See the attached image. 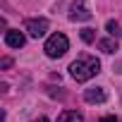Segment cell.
Instances as JSON below:
<instances>
[{
    "instance_id": "1",
    "label": "cell",
    "mask_w": 122,
    "mask_h": 122,
    "mask_svg": "<svg viewBox=\"0 0 122 122\" xmlns=\"http://www.w3.org/2000/svg\"><path fill=\"white\" fill-rule=\"evenodd\" d=\"M101 72V60L93 55H81L70 65V74L74 81H89Z\"/></svg>"
},
{
    "instance_id": "2",
    "label": "cell",
    "mask_w": 122,
    "mask_h": 122,
    "mask_svg": "<svg viewBox=\"0 0 122 122\" xmlns=\"http://www.w3.org/2000/svg\"><path fill=\"white\" fill-rule=\"evenodd\" d=\"M67 48H70V41H67L65 34H53L46 41V46H43V50H46L48 57H62L67 53Z\"/></svg>"
},
{
    "instance_id": "3",
    "label": "cell",
    "mask_w": 122,
    "mask_h": 122,
    "mask_svg": "<svg viewBox=\"0 0 122 122\" xmlns=\"http://www.w3.org/2000/svg\"><path fill=\"white\" fill-rule=\"evenodd\" d=\"M24 31H26L31 38H41V36H46V31H48V19H43V17L26 19V22H24Z\"/></svg>"
},
{
    "instance_id": "4",
    "label": "cell",
    "mask_w": 122,
    "mask_h": 122,
    "mask_svg": "<svg viewBox=\"0 0 122 122\" xmlns=\"http://www.w3.org/2000/svg\"><path fill=\"white\" fill-rule=\"evenodd\" d=\"M70 19H72V22H89V19H91V12H89V7H86L84 0H74V3H72V7H70Z\"/></svg>"
},
{
    "instance_id": "5",
    "label": "cell",
    "mask_w": 122,
    "mask_h": 122,
    "mask_svg": "<svg viewBox=\"0 0 122 122\" xmlns=\"http://www.w3.org/2000/svg\"><path fill=\"white\" fill-rule=\"evenodd\" d=\"M5 43H7L10 48H22V46L26 43V36H24L19 29H7V31H5Z\"/></svg>"
},
{
    "instance_id": "6",
    "label": "cell",
    "mask_w": 122,
    "mask_h": 122,
    "mask_svg": "<svg viewBox=\"0 0 122 122\" xmlns=\"http://www.w3.org/2000/svg\"><path fill=\"white\" fill-rule=\"evenodd\" d=\"M105 98H108V93L101 86H91V89L84 91V101L86 103H105Z\"/></svg>"
},
{
    "instance_id": "7",
    "label": "cell",
    "mask_w": 122,
    "mask_h": 122,
    "mask_svg": "<svg viewBox=\"0 0 122 122\" xmlns=\"http://www.w3.org/2000/svg\"><path fill=\"white\" fill-rule=\"evenodd\" d=\"M57 122H84V117H81V112H77V110H65L62 115L57 117Z\"/></svg>"
},
{
    "instance_id": "8",
    "label": "cell",
    "mask_w": 122,
    "mask_h": 122,
    "mask_svg": "<svg viewBox=\"0 0 122 122\" xmlns=\"http://www.w3.org/2000/svg\"><path fill=\"white\" fill-rule=\"evenodd\" d=\"M98 48L103 53H115L117 50V41L115 38H103V41H98Z\"/></svg>"
},
{
    "instance_id": "9",
    "label": "cell",
    "mask_w": 122,
    "mask_h": 122,
    "mask_svg": "<svg viewBox=\"0 0 122 122\" xmlns=\"http://www.w3.org/2000/svg\"><path fill=\"white\" fill-rule=\"evenodd\" d=\"M105 31H108V34H110L112 38H117V36H122V31H120V24H117V22H112V19H110V22L105 24Z\"/></svg>"
},
{
    "instance_id": "10",
    "label": "cell",
    "mask_w": 122,
    "mask_h": 122,
    "mask_svg": "<svg viewBox=\"0 0 122 122\" xmlns=\"http://www.w3.org/2000/svg\"><path fill=\"white\" fill-rule=\"evenodd\" d=\"M81 41H84V43H93V41H96L93 29H81Z\"/></svg>"
},
{
    "instance_id": "11",
    "label": "cell",
    "mask_w": 122,
    "mask_h": 122,
    "mask_svg": "<svg viewBox=\"0 0 122 122\" xmlns=\"http://www.w3.org/2000/svg\"><path fill=\"white\" fill-rule=\"evenodd\" d=\"M101 122H117V117L115 115H105V117H101Z\"/></svg>"
},
{
    "instance_id": "12",
    "label": "cell",
    "mask_w": 122,
    "mask_h": 122,
    "mask_svg": "<svg viewBox=\"0 0 122 122\" xmlns=\"http://www.w3.org/2000/svg\"><path fill=\"white\" fill-rule=\"evenodd\" d=\"M10 65H12V60H10V57H3V62H0V67H10Z\"/></svg>"
},
{
    "instance_id": "13",
    "label": "cell",
    "mask_w": 122,
    "mask_h": 122,
    "mask_svg": "<svg viewBox=\"0 0 122 122\" xmlns=\"http://www.w3.org/2000/svg\"><path fill=\"white\" fill-rule=\"evenodd\" d=\"M34 122H50L48 117H38V120H34Z\"/></svg>"
}]
</instances>
